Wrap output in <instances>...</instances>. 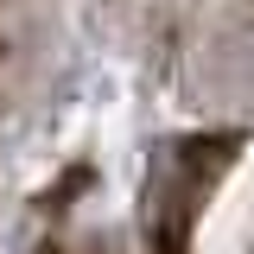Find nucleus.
I'll use <instances>...</instances> for the list:
<instances>
[{
	"label": "nucleus",
	"mask_w": 254,
	"mask_h": 254,
	"mask_svg": "<svg viewBox=\"0 0 254 254\" xmlns=\"http://www.w3.org/2000/svg\"><path fill=\"white\" fill-rule=\"evenodd\" d=\"M235 70H242V89L254 95V26L242 32V45H235Z\"/></svg>",
	"instance_id": "1"
}]
</instances>
